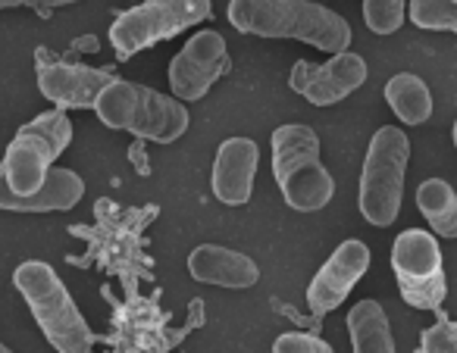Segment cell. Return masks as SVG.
Masks as SVG:
<instances>
[{"mask_svg": "<svg viewBox=\"0 0 457 353\" xmlns=\"http://www.w3.org/2000/svg\"><path fill=\"white\" fill-rule=\"evenodd\" d=\"M85 197V182L72 169H47L45 182L29 194H13L0 172V209L13 213H54V209H72Z\"/></svg>", "mask_w": 457, "mask_h": 353, "instance_id": "14", "label": "cell"}, {"mask_svg": "<svg viewBox=\"0 0 457 353\" xmlns=\"http://www.w3.org/2000/svg\"><path fill=\"white\" fill-rule=\"evenodd\" d=\"M213 13L210 0H145L138 7L116 16L110 26V45L120 57L147 51L157 41H166L185 29L197 26Z\"/></svg>", "mask_w": 457, "mask_h": 353, "instance_id": "7", "label": "cell"}, {"mask_svg": "<svg viewBox=\"0 0 457 353\" xmlns=\"http://www.w3.org/2000/svg\"><path fill=\"white\" fill-rule=\"evenodd\" d=\"M276 353H329L332 347L326 344L323 338L317 334H304V332H288V334H279L273 344Z\"/></svg>", "mask_w": 457, "mask_h": 353, "instance_id": "22", "label": "cell"}, {"mask_svg": "<svg viewBox=\"0 0 457 353\" xmlns=\"http://www.w3.org/2000/svg\"><path fill=\"white\" fill-rule=\"evenodd\" d=\"M10 350V347H4V341H0V353H7Z\"/></svg>", "mask_w": 457, "mask_h": 353, "instance_id": "25", "label": "cell"}, {"mask_svg": "<svg viewBox=\"0 0 457 353\" xmlns=\"http://www.w3.org/2000/svg\"><path fill=\"white\" fill-rule=\"evenodd\" d=\"M116 78L110 66L85 63H41L38 88L60 110H95V101Z\"/></svg>", "mask_w": 457, "mask_h": 353, "instance_id": "12", "label": "cell"}, {"mask_svg": "<svg viewBox=\"0 0 457 353\" xmlns=\"http://www.w3.org/2000/svg\"><path fill=\"white\" fill-rule=\"evenodd\" d=\"M228 22L257 38H295L326 53L351 47V26L311 0H228Z\"/></svg>", "mask_w": 457, "mask_h": 353, "instance_id": "1", "label": "cell"}, {"mask_svg": "<svg viewBox=\"0 0 457 353\" xmlns=\"http://www.w3.org/2000/svg\"><path fill=\"white\" fill-rule=\"evenodd\" d=\"M257 163H261V147L251 138H228L220 144L210 172V188L213 197L226 207H242L251 201L257 178Z\"/></svg>", "mask_w": 457, "mask_h": 353, "instance_id": "13", "label": "cell"}, {"mask_svg": "<svg viewBox=\"0 0 457 353\" xmlns=\"http://www.w3.org/2000/svg\"><path fill=\"white\" fill-rule=\"evenodd\" d=\"M13 284L26 297L35 322L41 325L45 338L60 353H88L95 347V332L79 313L76 300L70 297L60 275L41 259H29L13 272Z\"/></svg>", "mask_w": 457, "mask_h": 353, "instance_id": "3", "label": "cell"}, {"mask_svg": "<svg viewBox=\"0 0 457 353\" xmlns=\"http://www.w3.org/2000/svg\"><path fill=\"white\" fill-rule=\"evenodd\" d=\"M392 269L398 278L401 297L417 309H438L445 303V272L442 250L436 234L423 228H407L392 244Z\"/></svg>", "mask_w": 457, "mask_h": 353, "instance_id": "8", "label": "cell"}, {"mask_svg": "<svg viewBox=\"0 0 457 353\" xmlns=\"http://www.w3.org/2000/svg\"><path fill=\"white\" fill-rule=\"evenodd\" d=\"M417 207L423 219L432 226V232L442 238L457 234V197L445 178H426L417 188Z\"/></svg>", "mask_w": 457, "mask_h": 353, "instance_id": "18", "label": "cell"}, {"mask_svg": "<svg viewBox=\"0 0 457 353\" xmlns=\"http://www.w3.org/2000/svg\"><path fill=\"white\" fill-rule=\"evenodd\" d=\"M411 166V141L398 126H386L370 141L367 160L361 172L357 207L370 226H392L401 213L404 197V176Z\"/></svg>", "mask_w": 457, "mask_h": 353, "instance_id": "5", "label": "cell"}, {"mask_svg": "<svg viewBox=\"0 0 457 353\" xmlns=\"http://www.w3.org/2000/svg\"><path fill=\"white\" fill-rule=\"evenodd\" d=\"M273 176L282 197L298 213H317L336 194V178L320 160V138L311 126H279L273 132Z\"/></svg>", "mask_w": 457, "mask_h": 353, "instance_id": "4", "label": "cell"}, {"mask_svg": "<svg viewBox=\"0 0 457 353\" xmlns=\"http://www.w3.org/2000/svg\"><path fill=\"white\" fill-rule=\"evenodd\" d=\"M10 7H22V0H0V10H10Z\"/></svg>", "mask_w": 457, "mask_h": 353, "instance_id": "24", "label": "cell"}, {"mask_svg": "<svg viewBox=\"0 0 457 353\" xmlns=\"http://www.w3.org/2000/svg\"><path fill=\"white\" fill-rule=\"evenodd\" d=\"M228 70L226 38L213 29L197 32L170 63V88L172 97L182 103L201 101Z\"/></svg>", "mask_w": 457, "mask_h": 353, "instance_id": "9", "label": "cell"}, {"mask_svg": "<svg viewBox=\"0 0 457 353\" xmlns=\"http://www.w3.org/2000/svg\"><path fill=\"white\" fill-rule=\"evenodd\" d=\"M367 269H370V247L363 241L351 238L345 244H338L336 253L326 259L323 269L313 275L311 288H307V307H311V313L326 316L336 307H342L345 297L351 294V288L367 275Z\"/></svg>", "mask_w": 457, "mask_h": 353, "instance_id": "11", "label": "cell"}, {"mask_svg": "<svg viewBox=\"0 0 457 353\" xmlns=\"http://www.w3.org/2000/svg\"><path fill=\"white\" fill-rule=\"evenodd\" d=\"M457 350V328L451 319L436 322L420 334V353H454Z\"/></svg>", "mask_w": 457, "mask_h": 353, "instance_id": "21", "label": "cell"}, {"mask_svg": "<svg viewBox=\"0 0 457 353\" xmlns=\"http://www.w3.org/2000/svg\"><path fill=\"white\" fill-rule=\"evenodd\" d=\"M79 0H22V7H35V10H54V7H70Z\"/></svg>", "mask_w": 457, "mask_h": 353, "instance_id": "23", "label": "cell"}, {"mask_svg": "<svg viewBox=\"0 0 457 353\" xmlns=\"http://www.w3.org/2000/svg\"><path fill=\"white\" fill-rule=\"evenodd\" d=\"M404 16L426 32H454L457 26V0H411Z\"/></svg>", "mask_w": 457, "mask_h": 353, "instance_id": "19", "label": "cell"}, {"mask_svg": "<svg viewBox=\"0 0 457 353\" xmlns=\"http://www.w3.org/2000/svg\"><path fill=\"white\" fill-rule=\"evenodd\" d=\"M407 0H363V22L376 35H395L404 26Z\"/></svg>", "mask_w": 457, "mask_h": 353, "instance_id": "20", "label": "cell"}, {"mask_svg": "<svg viewBox=\"0 0 457 353\" xmlns=\"http://www.w3.org/2000/svg\"><path fill=\"white\" fill-rule=\"evenodd\" d=\"M72 141V122L63 110H47V113L35 116L32 122L16 132V138L10 141L7 153H4V182L13 194H29L45 182L47 169L54 166V160H60V153L70 147Z\"/></svg>", "mask_w": 457, "mask_h": 353, "instance_id": "6", "label": "cell"}, {"mask_svg": "<svg viewBox=\"0 0 457 353\" xmlns=\"http://www.w3.org/2000/svg\"><path fill=\"white\" fill-rule=\"evenodd\" d=\"M95 110L107 128H122L135 138L172 144L191 126V116L179 97H166L147 85H135L126 78H113L97 94Z\"/></svg>", "mask_w": 457, "mask_h": 353, "instance_id": "2", "label": "cell"}, {"mask_svg": "<svg viewBox=\"0 0 457 353\" xmlns=\"http://www.w3.org/2000/svg\"><path fill=\"white\" fill-rule=\"evenodd\" d=\"M363 82H367V63H363L361 53L351 51L332 53L329 63L298 60L292 76H288V88L304 97L307 103H313V107H332V103L354 94Z\"/></svg>", "mask_w": 457, "mask_h": 353, "instance_id": "10", "label": "cell"}, {"mask_svg": "<svg viewBox=\"0 0 457 353\" xmlns=\"http://www.w3.org/2000/svg\"><path fill=\"white\" fill-rule=\"evenodd\" d=\"M386 101L392 113L407 126H423L432 116V94L429 85L411 72H398L386 82Z\"/></svg>", "mask_w": 457, "mask_h": 353, "instance_id": "17", "label": "cell"}, {"mask_svg": "<svg viewBox=\"0 0 457 353\" xmlns=\"http://www.w3.org/2000/svg\"><path fill=\"white\" fill-rule=\"evenodd\" d=\"M348 332H351V347H354L357 353H392L395 350L388 316L376 300H361L351 309Z\"/></svg>", "mask_w": 457, "mask_h": 353, "instance_id": "16", "label": "cell"}, {"mask_svg": "<svg viewBox=\"0 0 457 353\" xmlns=\"http://www.w3.org/2000/svg\"><path fill=\"white\" fill-rule=\"evenodd\" d=\"M188 272L195 282L216 284V288H254L261 282V266L232 247L201 244L188 253Z\"/></svg>", "mask_w": 457, "mask_h": 353, "instance_id": "15", "label": "cell"}]
</instances>
